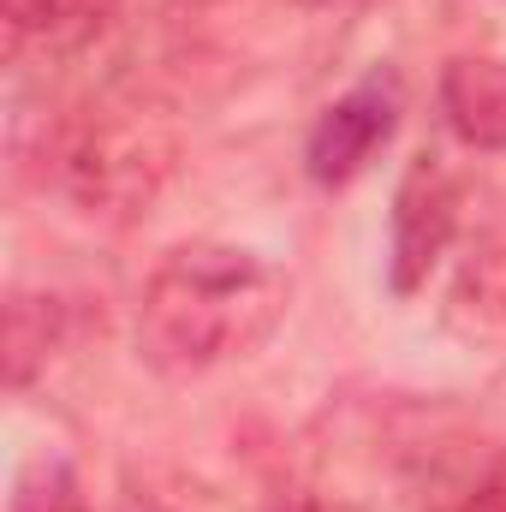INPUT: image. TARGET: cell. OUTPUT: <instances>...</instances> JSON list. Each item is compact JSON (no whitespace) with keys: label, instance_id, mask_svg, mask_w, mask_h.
<instances>
[{"label":"cell","instance_id":"1","mask_svg":"<svg viewBox=\"0 0 506 512\" xmlns=\"http://www.w3.org/2000/svg\"><path fill=\"white\" fill-rule=\"evenodd\" d=\"M286 274L256 251L191 239L149 268L137 298V352L149 370L191 382L233 358H251L286 316Z\"/></svg>","mask_w":506,"mask_h":512},{"label":"cell","instance_id":"2","mask_svg":"<svg viewBox=\"0 0 506 512\" xmlns=\"http://www.w3.org/2000/svg\"><path fill=\"white\" fill-rule=\"evenodd\" d=\"M179 149V120L161 102L114 90L66 120L54 143V179L84 215L137 221L179 173Z\"/></svg>","mask_w":506,"mask_h":512},{"label":"cell","instance_id":"3","mask_svg":"<svg viewBox=\"0 0 506 512\" xmlns=\"http://www.w3.org/2000/svg\"><path fill=\"white\" fill-rule=\"evenodd\" d=\"M453 233H459V179L447 173L441 155L423 149L405 161V173L393 185V215H387V280L399 298L429 286Z\"/></svg>","mask_w":506,"mask_h":512},{"label":"cell","instance_id":"4","mask_svg":"<svg viewBox=\"0 0 506 512\" xmlns=\"http://www.w3.org/2000/svg\"><path fill=\"white\" fill-rule=\"evenodd\" d=\"M399 108H405V90H399V72L393 66H376L370 78H358L310 126V137H304V173L316 185H352L376 161L381 143L393 137Z\"/></svg>","mask_w":506,"mask_h":512},{"label":"cell","instance_id":"5","mask_svg":"<svg viewBox=\"0 0 506 512\" xmlns=\"http://www.w3.org/2000/svg\"><path fill=\"white\" fill-rule=\"evenodd\" d=\"M441 114L459 143L506 155V54H459L441 72Z\"/></svg>","mask_w":506,"mask_h":512},{"label":"cell","instance_id":"6","mask_svg":"<svg viewBox=\"0 0 506 512\" xmlns=\"http://www.w3.org/2000/svg\"><path fill=\"white\" fill-rule=\"evenodd\" d=\"M114 0H0L6 18V48L12 54H78L102 36Z\"/></svg>","mask_w":506,"mask_h":512},{"label":"cell","instance_id":"7","mask_svg":"<svg viewBox=\"0 0 506 512\" xmlns=\"http://www.w3.org/2000/svg\"><path fill=\"white\" fill-rule=\"evenodd\" d=\"M60 334H66V304H60V298L12 292V304H6V382L12 387L36 382V376L48 370Z\"/></svg>","mask_w":506,"mask_h":512},{"label":"cell","instance_id":"8","mask_svg":"<svg viewBox=\"0 0 506 512\" xmlns=\"http://www.w3.org/2000/svg\"><path fill=\"white\" fill-rule=\"evenodd\" d=\"M447 316L465 334H495V328H506V245L501 239H477V251L465 256V268L453 280Z\"/></svg>","mask_w":506,"mask_h":512},{"label":"cell","instance_id":"9","mask_svg":"<svg viewBox=\"0 0 506 512\" xmlns=\"http://www.w3.org/2000/svg\"><path fill=\"white\" fill-rule=\"evenodd\" d=\"M12 512H84V507H78V495H72L66 471H54V465H36V471L18 483Z\"/></svg>","mask_w":506,"mask_h":512},{"label":"cell","instance_id":"10","mask_svg":"<svg viewBox=\"0 0 506 512\" xmlns=\"http://www.w3.org/2000/svg\"><path fill=\"white\" fill-rule=\"evenodd\" d=\"M298 6H340V0H298Z\"/></svg>","mask_w":506,"mask_h":512},{"label":"cell","instance_id":"11","mask_svg":"<svg viewBox=\"0 0 506 512\" xmlns=\"http://www.w3.org/2000/svg\"><path fill=\"white\" fill-rule=\"evenodd\" d=\"M298 512H316V507H298Z\"/></svg>","mask_w":506,"mask_h":512}]
</instances>
